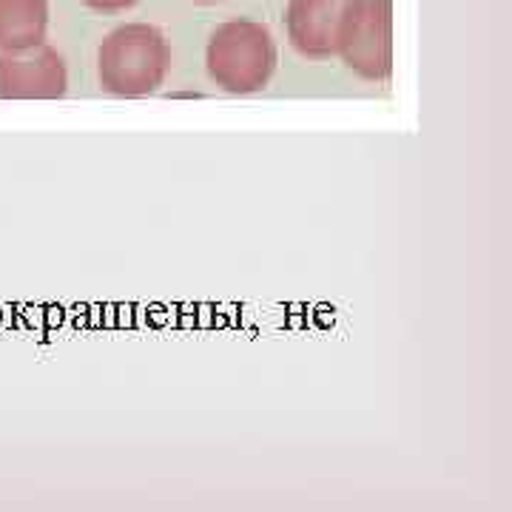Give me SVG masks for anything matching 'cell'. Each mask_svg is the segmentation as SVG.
Listing matches in <instances>:
<instances>
[{
    "instance_id": "ba28073f",
    "label": "cell",
    "mask_w": 512,
    "mask_h": 512,
    "mask_svg": "<svg viewBox=\"0 0 512 512\" xmlns=\"http://www.w3.org/2000/svg\"><path fill=\"white\" fill-rule=\"evenodd\" d=\"M194 3H217V0H194Z\"/></svg>"
},
{
    "instance_id": "5b68a950",
    "label": "cell",
    "mask_w": 512,
    "mask_h": 512,
    "mask_svg": "<svg viewBox=\"0 0 512 512\" xmlns=\"http://www.w3.org/2000/svg\"><path fill=\"white\" fill-rule=\"evenodd\" d=\"M356 0H291L285 26L291 46L308 60H328L339 49V35Z\"/></svg>"
},
{
    "instance_id": "7a4b0ae2",
    "label": "cell",
    "mask_w": 512,
    "mask_h": 512,
    "mask_svg": "<svg viewBox=\"0 0 512 512\" xmlns=\"http://www.w3.org/2000/svg\"><path fill=\"white\" fill-rule=\"evenodd\" d=\"M205 66L222 92H262L276 69V43L271 29L245 18L222 23L208 40Z\"/></svg>"
},
{
    "instance_id": "52a82bcc",
    "label": "cell",
    "mask_w": 512,
    "mask_h": 512,
    "mask_svg": "<svg viewBox=\"0 0 512 512\" xmlns=\"http://www.w3.org/2000/svg\"><path fill=\"white\" fill-rule=\"evenodd\" d=\"M80 3H86L89 9L94 12H103V15H117V12H126L131 9L134 3H140V0H80Z\"/></svg>"
},
{
    "instance_id": "277c9868",
    "label": "cell",
    "mask_w": 512,
    "mask_h": 512,
    "mask_svg": "<svg viewBox=\"0 0 512 512\" xmlns=\"http://www.w3.org/2000/svg\"><path fill=\"white\" fill-rule=\"evenodd\" d=\"M69 89V72L57 49L40 43L26 52H0L3 100H57Z\"/></svg>"
},
{
    "instance_id": "3957f363",
    "label": "cell",
    "mask_w": 512,
    "mask_h": 512,
    "mask_svg": "<svg viewBox=\"0 0 512 512\" xmlns=\"http://www.w3.org/2000/svg\"><path fill=\"white\" fill-rule=\"evenodd\" d=\"M336 55L362 80H387L393 72V3L356 0L342 26Z\"/></svg>"
},
{
    "instance_id": "6da1fadb",
    "label": "cell",
    "mask_w": 512,
    "mask_h": 512,
    "mask_svg": "<svg viewBox=\"0 0 512 512\" xmlns=\"http://www.w3.org/2000/svg\"><path fill=\"white\" fill-rule=\"evenodd\" d=\"M171 66L168 40L148 23H126L100 43L97 77L114 97H146L163 86Z\"/></svg>"
},
{
    "instance_id": "8992f818",
    "label": "cell",
    "mask_w": 512,
    "mask_h": 512,
    "mask_svg": "<svg viewBox=\"0 0 512 512\" xmlns=\"http://www.w3.org/2000/svg\"><path fill=\"white\" fill-rule=\"evenodd\" d=\"M49 0H0V52H26L46 43Z\"/></svg>"
}]
</instances>
